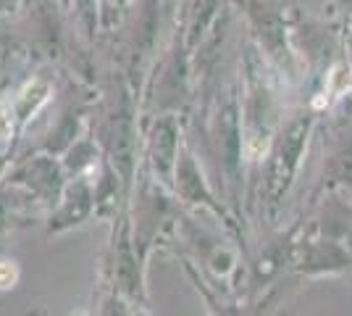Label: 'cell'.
<instances>
[{
	"label": "cell",
	"mask_w": 352,
	"mask_h": 316,
	"mask_svg": "<svg viewBox=\"0 0 352 316\" xmlns=\"http://www.w3.org/2000/svg\"><path fill=\"white\" fill-rule=\"evenodd\" d=\"M98 209V196H95V185L87 177H76V180L63 190L60 198V209L50 224V232H60L66 227L82 224L92 211Z\"/></svg>",
	"instance_id": "1"
},
{
	"label": "cell",
	"mask_w": 352,
	"mask_h": 316,
	"mask_svg": "<svg viewBox=\"0 0 352 316\" xmlns=\"http://www.w3.org/2000/svg\"><path fill=\"white\" fill-rule=\"evenodd\" d=\"M63 177H60V166L53 164V158H37L24 164L14 174V182L24 185L30 193L40 198H58L60 187H63Z\"/></svg>",
	"instance_id": "2"
},
{
	"label": "cell",
	"mask_w": 352,
	"mask_h": 316,
	"mask_svg": "<svg viewBox=\"0 0 352 316\" xmlns=\"http://www.w3.org/2000/svg\"><path fill=\"white\" fill-rule=\"evenodd\" d=\"M50 92H53V85L45 82V79H32V82H27V85L21 87V92L14 98V108H16V119H19V124L30 121L32 116L50 101Z\"/></svg>",
	"instance_id": "3"
},
{
	"label": "cell",
	"mask_w": 352,
	"mask_h": 316,
	"mask_svg": "<svg viewBox=\"0 0 352 316\" xmlns=\"http://www.w3.org/2000/svg\"><path fill=\"white\" fill-rule=\"evenodd\" d=\"M16 121H19V119H16L14 101H6V98H0V145L11 140Z\"/></svg>",
	"instance_id": "4"
},
{
	"label": "cell",
	"mask_w": 352,
	"mask_h": 316,
	"mask_svg": "<svg viewBox=\"0 0 352 316\" xmlns=\"http://www.w3.org/2000/svg\"><path fill=\"white\" fill-rule=\"evenodd\" d=\"M16 280H19V266H16V261L3 258V261H0V290H11V287L16 285Z\"/></svg>",
	"instance_id": "5"
}]
</instances>
